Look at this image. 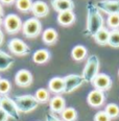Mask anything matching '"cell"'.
<instances>
[{
  "mask_svg": "<svg viewBox=\"0 0 119 121\" xmlns=\"http://www.w3.org/2000/svg\"><path fill=\"white\" fill-rule=\"evenodd\" d=\"M91 84L93 85V87H94L95 89L105 92V91H108L112 87V79H111V77L109 76L108 74L98 73Z\"/></svg>",
  "mask_w": 119,
  "mask_h": 121,
  "instance_id": "cell-10",
  "label": "cell"
},
{
  "mask_svg": "<svg viewBox=\"0 0 119 121\" xmlns=\"http://www.w3.org/2000/svg\"><path fill=\"white\" fill-rule=\"evenodd\" d=\"M45 120H46V121H63V120L59 119L57 116H54L53 114H51V113H48V114H46V118H45Z\"/></svg>",
  "mask_w": 119,
  "mask_h": 121,
  "instance_id": "cell-31",
  "label": "cell"
},
{
  "mask_svg": "<svg viewBox=\"0 0 119 121\" xmlns=\"http://www.w3.org/2000/svg\"><path fill=\"white\" fill-rule=\"evenodd\" d=\"M42 40L45 44L53 45L57 40V31L54 28H51V27L45 29L42 34Z\"/></svg>",
  "mask_w": 119,
  "mask_h": 121,
  "instance_id": "cell-20",
  "label": "cell"
},
{
  "mask_svg": "<svg viewBox=\"0 0 119 121\" xmlns=\"http://www.w3.org/2000/svg\"><path fill=\"white\" fill-rule=\"evenodd\" d=\"M51 5L57 13L74 9V2L72 0H51Z\"/></svg>",
  "mask_w": 119,
  "mask_h": 121,
  "instance_id": "cell-14",
  "label": "cell"
},
{
  "mask_svg": "<svg viewBox=\"0 0 119 121\" xmlns=\"http://www.w3.org/2000/svg\"><path fill=\"white\" fill-rule=\"evenodd\" d=\"M3 40H4V35H3V32H2V30L0 29V46H1L2 43H3Z\"/></svg>",
  "mask_w": 119,
  "mask_h": 121,
  "instance_id": "cell-34",
  "label": "cell"
},
{
  "mask_svg": "<svg viewBox=\"0 0 119 121\" xmlns=\"http://www.w3.org/2000/svg\"><path fill=\"white\" fill-rule=\"evenodd\" d=\"M0 108H2L3 111L9 115V118L14 120L20 119V112L16 105V102L14 99L7 97V96H1L0 97Z\"/></svg>",
  "mask_w": 119,
  "mask_h": 121,
  "instance_id": "cell-5",
  "label": "cell"
},
{
  "mask_svg": "<svg viewBox=\"0 0 119 121\" xmlns=\"http://www.w3.org/2000/svg\"><path fill=\"white\" fill-rule=\"evenodd\" d=\"M0 79H1V77H0Z\"/></svg>",
  "mask_w": 119,
  "mask_h": 121,
  "instance_id": "cell-38",
  "label": "cell"
},
{
  "mask_svg": "<svg viewBox=\"0 0 119 121\" xmlns=\"http://www.w3.org/2000/svg\"><path fill=\"white\" fill-rule=\"evenodd\" d=\"M48 88L49 91H51L52 93L55 94H60V93H64L65 90V80L64 77H53L49 80L48 82Z\"/></svg>",
  "mask_w": 119,
  "mask_h": 121,
  "instance_id": "cell-15",
  "label": "cell"
},
{
  "mask_svg": "<svg viewBox=\"0 0 119 121\" xmlns=\"http://www.w3.org/2000/svg\"><path fill=\"white\" fill-rule=\"evenodd\" d=\"M50 59V52L47 49H38L32 54V60L36 64L42 65L47 63Z\"/></svg>",
  "mask_w": 119,
  "mask_h": 121,
  "instance_id": "cell-19",
  "label": "cell"
},
{
  "mask_svg": "<svg viewBox=\"0 0 119 121\" xmlns=\"http://www.w3.org/2000/svg\"><path fill=\"white\" fill-rule=\"evenodd\" d=\"M87 54H88V50L85 46H83V45H76V46H74L71 51L72 59L74 60H77V62L83 60L87 56Z\"/></svg>",
  "mask_w": 119,
  "mask_h": 121,
  "instance_id": "cell-22",
  "label": "cell"
},
{
  "mask_svg": "<svg viewBox=\"0 0 119 121\" xmlns=\"http://www.w3.org/2000/svg\"><path fill=\"white\" fill-rule=\"evenodd\" d=\"M22 31L24 37L34 39L42 32V24L38 18H29L22 25Z\"/></svg>",
  "mask_w": 119,
  "mask_h": 121,
  "instance_id": "cell-4",
  "label": "cell"
},
{
  "mask_svg": "<svg viewBox=\"0 0 119 121\" xmlns=\"http://www.w3.org/2000/svg\"><path fill=\"white\" fill-rule=\"evenodd\" d=\"M99 59L96 55H91L88 57L86 66L83 70V77L85 78L86 82H92L93 79L95 78V76L98 74L99 71Z\"/></svg>",
  "mask_w": 119,
  "mask_h": 121,
  "instance_id": "cell-3",
  "label": "cell"
},
{
  "mask_svg": "<svg viewBox=\"0 0 119 121\" xmlns=\"http://www.w3.org/2000/svg\"><path fill=\"white\" fill-rule=\"evenodd\" d=\"M108 45L113 48H119V29H112L110 31Z\"/></svg>",
  "mask_w": 119,
  "mask_h": 121,
  "instance_id": "cell-26",
  "label": "cell"
},
{
  "mask_svg": "<svg viewBox=\"0 0 119 121\" xmlns=\"http://www.w3.org/2000/svg\"><path fill=\"white\" fill-rule=\"evenodd\" d=\"M118 76H119V70H118Z\"/></svg>",
  "mask_w": 119,
  "mask_h": 121,
  "instance_id": "cell-37",
  "label": "cell"
},
{
  "mask_svg": "<svg viewBox=\"0 0 119 121\" xmlns=\"http://www.w3.org/2000/svg\"><path fill=\"white\" fill-rule=\"evenodd\" d=\"M2 4H5V5H11L14 2H16V0H0Z\"/></svg>",
  "mask_w": 119,
  "mask_h": 121,
  "instance_id": "cell-33",
  "label": "cell"
},
{
  "mask_svg": "<svg viewBox=\"0 0 119 121\" xmlns=\"http://www.w3.org/2000/svg\"><path fill=\"white\" fill-rule=\"evenodd\" d=\"M22 25H23V23H22L21 19L15 14L7 15L3 20L4 29H5L6 32L9 35L18 34L20 30L22 29Z\"/></svg>",
  "mask_w": 119,
  "mask_h": 121,
  "instance_id": "cell-6",
  "label": "cell"
},
{
  "mask_svg": "<svg viewBox=\"0 0 119 121\" xmlns=\"http://www.w3.org/2000/svg\"><path fill=\"white\" fill-rule=\"evenodd\" d=\"M63 121H75L77 118V112L74 108H65L61 113Z\"/></svg>",
  "mask_w": 119,
  "mask_h": 121,
  "instance_id": "cell-23",
  "label": "cell"
},
{
  "mask_svg": "<svg viewBox=\"0 0 119 121\" xmlns=\"http://www.w3.org/2000/svg\"><path fill=\"white\" fill-rule=\"evenodd\" d=\"M31 13L34 16H36V18H44L49 14V6L46 2L38 0L32 3Z\"/></svg>",
  "mask_w": 119,
  "mask_h": 121,
  "instance_id": "cell-13",
  "label": "cell"
},
{
  "mask_svg": "<svg viewBox=\"0 0 119 121\" xmlns=\"http://www.w3.org/2000/svg\"><path fill=\"white\" fill-rule=\"evenodd\" d=\"M95 5L99 11L108 15H119V0H100Z\"/></svg>",
  "mask_w": 119,
  "mask_h": 121,
  "instance_id": "cell-9",
  "label": "cell"
},
{
  "mask_svg": "<svg viewBox=\"0 0 119 121\" xmlns=\"http://www.w3.org/2000/svg\"><path fill=\"white\" fill-rule=\"evenodd\" d=\"M15 63V59L6 52L0 50V71H6Z\"/></svg>",
  "mask_w": 119,
  "mask_h": 121,
  "instance_id": "cell-18",
  "label": "cell"
},
{
  "mask_svg": "<svg viewBox=\"0 0 119 121\" xmlns=\"http://www.w3.org/2000/svg\"><path fill=\"white\" fill-rule=\"evenodd\" d=\"M14 101L16 102V105L18 108L19 112L24 113V114H27V113L35 111L40 104V102L38 101L36 96L29 94L16 96L14 98Z\"/></svg>",
  "mask_w": 119,
  "mask_h": 121,
  "instance_id": "cell-2",
  "label": "cell"
},
{
  "mask_svg": "<svg viewBox=\"0 0 119 121\" xmlns=\"http://www.w3.org/2000/svg\"><path fill=\"white\" fill-rule=\"evenodd\" d=\"M95 40V42L97 43L100 46H106L109 43V38H110V31L106 28V27H102L100 30H98L95 34V36L93 37Z\"/></svg>",
  "mask_w": 119,
  "mask_h": 121,
  "instance_id": "cell-21",
  "label": "cell"
},
{
  "mask_svg": "<svg viewBox=\"0 0 119 121\" xmlns=\"http://www.w3.org/2000/svg\"><path fill=\"white\" fill-rule=\"evenodd\" d=\"M49 108L50 111L53 113H62L64 109L66 108V102L65 99L60 95H57V96L52 97L51 99L49 100Z\"/></svg>",
  "mask_w": 119,
  "mask_h": 121,
  "instance_id": "cell-17",
  "label": "cell"
},
{
  "mask_svg": "<svg viewBox=\"0 0 119 121\" xmlns=\"http://www.w3.org/2000/svg\"><path fill=\"white\" fill-rule=\"evenodd\" d=\"M94 121H111V118L105 111H99L95 114Z\"/></svg>",
  "mask_w": 119,
  "mask_h": 121,
  "instance_id": "cell-30",
  "label": "cell"
},
{
  "mask_svg": "<svg viewBox=\"0 0 119 121\" xmlns=\"http://www.w3.org/2000/svg\"><path fill=\"white\" fill-rule=\"evenodd\" d=\"M107 23L112 29H118L119 27V15H109Z\"/></svg>",
  "mask_w": 119,
  "mask_h": 121,
  "instance_id": "cell-28",
  "label": "cell"
},
{
  "mask_svg": "<svg viewBox=\"0 0 119 121\" xmlns=\"http://www.w3.org/2000/svg\"><path fill=\"white\" fill-rule=\"evenodd\" d=\"M32 0H16V7L22 13L31 12Z\"/></svg>",
  "mask_w": 119,
  "mask_h": 121,
  "instance_id": "cell-25",
  "label": "cell"
},
{
  "mask_svg": "<svg viewBox=\"0 0 119 121\" xmlns=\"http://www.w3.org/2000/svg\"><path fill=\"white\" fill-rule=\"evenodd\" d=\"M12 86L9 80H7L5 78H1L0 79V94L1 95H5L11 91Z\"/></svg>",
  "mask_w": 119,
  "mask_h": 121,
  "instance_id": "cell-29",
  "label": "cell"
},
{
  "mask_svg": "<svg viewBox=\"0 0 119 121\" xmlns=\"http://www.w3.org/2000/svg\"><path fill=\"white\" fill-rule=\"evenodd\" d=\"M103 18L99 9L94 3L87 4V25L85 29V36L94 37L95 34L103 26Z\"/></svg>",
  "mask_w": 119,
  "mask_h": 121,
  "instance_id": "cell-1",
  "label": "cell"
},
{
  "mask_svg": "<svg viewBox=\"0 0 119 121\" xmlns=\"http://www.w3.org/2000/svg\"><path fill=\"white\" fill-rule=\"evenodd\" d=\"M106 101V95L102 91L94 89L88 94L87 96V102L88 104L93 108H99L105 103Z\"/></svg>",
  "mask_w": 119,
  "mask_h": 121,
  "instance_id": "cell-11",
  "label": "cell"
},
{
  "mask_svg": "<svg viewBox=\"0 0 119 121\" xmlns=\"http://www.w3.org/2000/svg\"><path fill=\"white\" fill-rule=\"evenodd\" d=\"M64 80H65L64 93H66V94H69V93L75 91L86 82L83 75L79 74H69L64 77Z\"/></svg>",
  "mask_w": 119,
  "mask_h": 121,
  "instance_id": "cell-8",
  "label": "cell"
},
{
  "mask_svg": "<svg viewBox=\"0 0 119 121\" xmlns=\"http://www.w3.org/2000/svg\"><path fill=\"white\" fill-rule=\"evenodd\" d=\"M35 96H36V98L40 103H46L50 100V93H49V91L47 89H45V88L38 89Z\"/></svg>",
  "mask_w": 119,
  "mask_h": 121,
  "instance_id": "cell-24",
  "label": "cell"
},
{
  "mask_svg": "<svg viewBox=\"0 0 119 121\" xmlns=\"http://www.w3.org/2000/svg\"><path fill=\"white\" fill-rule=\"evenodd\" d=\"M57 20V23L62 26H70L75 22V14L73 13V11L59 13Z\"/></svg>",
  "mask_w": 119,
  "mask_h": 121,
  "instance_id": "cell-16",
  "label": "cell"
},
{
  "mask_svg": "<svg viewBox=\"0 0 119 121\" xmlns=\"http://www.w3.org/2000/svg\"><path fill=\"white\" fill-rule=\"evenodd\" d=\"M9 115L4 112L2 108H0V121H9Z\"/></svg>",
  "mask_w": 119,
  "mask_h": 121,
  "instance_id": "cell-32",
  "label": "cell"
},
{
  "mask_svg": "<svg viewBox=\"0 0 119 121\" xmlns=\"http://www.w3.org/2000/svg\"><path fill=\"white\" fill-rule=\"evenodd\" d=\"M3 16V7H2V3L0 2V17Z\"/></svg>",
  "mask_w": 119,
  "mask_h": 121,
  "instance_id": "cell-35",
  "label": "cell"
},
{
  "mask_svg": "<svg viewBox=\"0 0 119 121\" xmlns=\"http://www.w3.org/2000/svg\"><path fill=\"white\" fill-rule=\"evenodd\" d=\"M105 112L110 116L111 119H115L119 116V107L116 103H109L106 107Z\"/></svg>",
  "mask_w": 119,
  "mask_h": 121,
  "instance_id": "cell-27",
  "label": "cell"
},
{
  "mask_svg": "<svg viewBox=\"0 0 119 121\" xmlns=\"http://www.w3.org/2000/svg\"><path fill=\"white\" fill-rule=\"evenodd\" d=\"M2 24H3V20H2V18L0 17V26H1Z\"/></svg>",
  "mask_w": 119,
  "mask_h": 121,
  "instance_id": "cell-36",
  "label": "cell"
},
{
  "mask_svg": "<svg viewBox=\"0 0 119 121\" xmlns=\"http://www.w3.org/2000/svg\"><path fill=\"white\" fill-rule=\"evenodd\" d=\"M7 47L12 53L18 55V56H26L31 52L29 46L21 39H12L7 44Z\"/></svg>",
  "mask_w": 119,
  "mask_h": 121,
  "instance_id": "cell-7",
  "label": "cell"
},
{
  "mask_svg": "<svg viewBox=\"0 0 119 121\" xmlns=\"http://www.w3.org/2000/svg\"><path fill=\"white\" fill-rule=\"evenodd\" d=\"M32 80H34L32 74L30 73V71H28V70H26V69L19 70V71L16 73V76H15L16 85L19 86V87H22V88L29 87V86L32 84Z\"/></svg>",
  "mask_w": 119,
  "mask_h": 121,
  "instance_id": "cell-12",
  "label": "cell"
}]
</instances>
